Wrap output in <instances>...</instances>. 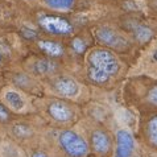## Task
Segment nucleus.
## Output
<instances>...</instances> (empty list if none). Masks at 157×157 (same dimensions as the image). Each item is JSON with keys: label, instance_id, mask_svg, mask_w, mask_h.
I'll return each mask as SVG.
<instances>
[{"label": "nucleus", "instance_id": "obj_1", "mask_svg": "<svg viewBox=\"0 0 157 157\" xmlns=\"http://www.w3.org/2000/svg\"><path fill=\"white\" fill-rule=\"evenodd\" d=\"M59 144L70 157H83L87 153V144L73 131H63L59 135Z\"/></svg>", "mask_w": 157, "mask_h": 157}, {"label": "nucleus", "instance_id": "obj_2", "mask_svg": "<svg viewBox=\"0 0 157 157\" xmlns=\"http://www.w3.org/2000/svg\"><path fill=\"white\" fill-rule=\"evenodd\" d=\"M89 63L91 67L99 69V70L106 71L107 74H115L117 71V61L115 58V56L108 50L104 49H98L91 52L90 57H89Z\"/></svg>", "mask_w": 157, "mask_h": 157}, {"label": "nucleus", "instance_id": "obj_3", "mask_svg": "<svg viewBox=\"0 0 157 157\" xmlns=\"http://www.w3.org/2000/svg\"><path fill=\"white\" fill-rule=\"evenodd\" d=\"M41 27L53 34H69L73 32V27L66 19L58 16H44L40 19Z\"/></svg>", "mask_w": 157, "mask_h": 157}, {"label": "nucleus", "instance_id": "obj_4", "mask_svg": "<svg viewBox=\"0 0 157 157\" xmlns=\"http://www.w3.org/2000/svg\"><path fill=\"white\" fill-rule=\"evenodd\" d=\"M116 139H117L116 157H131L135 147L132 135L125 129H120L116 135Z\"/></svg>", "mask_w": 157, "mask_h": 157}, {"label": "nucleus", "instance_id": "obj_5", "mask_svg": "<svg viewBox=\"0 0 157 157\" xmlns=\"http://www.w3.org/2000/svg\"><path fill=\"white\" fill-rule=\"evenodd\" d=\"M49 114L57 121H69L73 117V112L66 104L61 102H53L49 106Z\"/></svg>", "mask_w": 157, "mask_h": 157}, {"label": "nucleus", "instance_id": "obj_6", "mask_svg": "<svg viewBox=\"0 0 157 157\" xmlns=\"http://www.w3.org/2000/svg\"><path fill=\"white\" fill-rule=\"evenodd\" d=\"M54 89L57 90V93L63 95V97H74L78 93V85L75 81L70 79V78H59L56 81Z\"/></svg>", "mask_w": 157, "mask_h": 157}, {"label": "nucleus", "instance_id": "obj_7", "mask_svg": "<svg viewBox=\"0 0 157 157\" xmlns=\"http://www.w3.org/2000/svg\"><path fill=\"white\" fill-rule=\"evenodd\" d=\"M91 140H93V147L94 149L98 152V153H106L110 149V139L104 132L102 131H95L93 133V137H91Z\"/></svg>", "mask_w": 157, "mask_h": 157}, {"label": "nucleus", "instance_id": "obj_8", "mask_svg": "<svg viewBox=\"0 0 157 157\" xmlns=\"http://www.w3.org/2000/svg\"><path fill=\"white\" fill-rule=\"evenodd\" d=\"M98 38L106 45H117V42L121 41V38L110 28H100L97 33Z\"/></svg>", "mask_w": 157, "mask_h": 157}, {"label": "nucleus", "instance_id": "obj_9", "mask_svg": "<svg viewBox=\"0 0 157 157\" xmlns=\"http://www.w3.org/2000/svg\"><path fill=\"white\" fill-rule=\"evenodd\" d=\"M38 46H40L46 54L52 56V57H58V56L63 53L62 46L53 41H40L38 42Z\"/></svg>", "mask_w": 157, "mask_h": 157}, {"label": "nucleus", "instance_id": "obj_10", "mask_svg": "<svg viewBox=\"0 0 157 157\" xmlns=\"http://www.w3.org/2000/svg\"><path fill=\"white\" fill-rule=\"evenodd\" d=\"M6 102L11 108H13L16 111H20L24 108V99L20 97V94H17L16 91H8L6 94Z\"/></svg>", "mask_w": 157, "mask_h": 157}, {"label": "nucleus", "instance_id": "obj_11", "mask_svg": "<svg viewBox=\"0 0 157 157\" xmlns=\"http://www.w3.org/2000/svg\"><path fill=\"white\" fill-rule=\"evenodd\" d=\"M89 77L91 81L94 82H98V83H104V82L108 81V78L111 75L107 74L106 71L103 70H99V69H95V67H89Z\"/></svg>", "mask_w": 157, "mask_h": 157}, {"label": "nucleus", "instance_id": "obj_12", "mask_svg": "<svg viewBox=\"0 0 157 157\" xmlns=\"http://www.w3.org/2000/svg\"><path fill=\"white\" fill-rule=\"evenodd\" d=\"M46 4L52 8H56V10H69L74 0H45Z\"/></svg>", "mask_w": 157, "mask_h": 157}, {"label": "nucleus", "instance_id": "obj_13", "mask_svg": "<svg viewBox=\"0 0 157 157\" xmlns=\"http://www.w3.org/2000/svg\"><path fill=\"white\" fill-rule=\"evenodd\" d=\"M135 36L139 41H148L152 37V30L147 27H137L135 30Z\"/></svg>", "mask_w": 157, "mask_h": 157}, {"label": "nucleus", "instance_id": "obj_14", "mask_svg": "<svg viewBox=\"0 0 157 157\" xmlns=\"http://www.w3.org/2000/svg\"><path fill=\"white\" fill-rule=\"evenodd\" d=\"M148 135H149L151 141L157 145V116H155L153 119L149 121V125H148Z\"/></svg>", "mask_w": 157, "mask_h": 157}, {"label": "nucleus", "instance_id": "obj_15", "mask_svg": "<svg viewBox=\"0 0 157 157\" xmlns=\"http://www.w3.org/2000/svg\"><path fill=\"white\" fill-rule=\"evenodd\" d=\"M54 63L49 62V61H41V62L37 63V71L40 73H48V71H52L54 69L53 66Z\"/></svg>", "mask_w": 157, "mask_h": 157}, {"label": "nucleus", "instance_id": "obj_16", "mask_svg": "<svg viewBox=\"0 0 157 157\" xmlns=\"http://www.w3.org/2000/svg\"><path fill=\"white\" fill-rule=\"evenodd\" d=\"M71 46L77 53H83L85 49H86L85 42H83V40H81V38H74L73 42H71Z\"/></svg>", "mask_w": 157, "mask_h": 157}, {"label": "nucleus", "instance_id": "obj_17", "mask_svg": "<svg viewBox=\"0 0 157 157\" xmlns=\"http://www.w3.org/2000/svg\"><path fill=\"white\" fill-rule=\"evenodd\" d=\"M8 119V111L6 110V107H3L0 104V121H6Z\"/></svg>", "mask_w": 157, "mask_h": 157}, {"label": "nucleus", "instance_id": "obj_18", "mask_svg": "<svg viewBox=\"0 0 157 157\" xmlns=\"http://www.w3.org/2000/svg\"><path fill=\"white\" fill-rule=\"evenodd\" d=\"M23 34L25 37H28V38H34L37 36V33L34 32V30H29V29H25V28L23 29Z\"/></svg>", "mask_w": 157, "mask_h": 157}, {"label": "nucleus", "instance_id": "obj_19", "mask_svg": "<svg viewBox=\"0 0 157 157\" xmlns=\"http://www.w3.org/2000/svg\"><path fill=\"white\" fill-rule=\"evenodd\" d=\"M149 99H151V100H152V102H153V103H156V104H157V87H155V89L151 91Z\"/></svg>", "mask_w": 157, "mask_h": 157}, {"label": "nucleus", "instance_id": "obj_20", "mask_svg": "<svg viewBox=\"0 0 157 157\" xmlns=\"http://www.w3.org/2000/svg\"><path fill=\"white\" fill-rule=\"evenodd\" d=\"M32 157H48V155L44 153V152H41V151H37L32 155Z\"/></svg>", "mask_w": 157, "mask_h": 157}, {"label": "nucleus", "instance_id": "obj_21", "mask_svg": "<svg viewBox=\"0 0 157 157\" xmlns=\"http://www.w3.org/2000/svg\"><path fill=\"white\" fill-rule=\"evenodd\" d=\"M155 58H156V59H157V50H156V52H155Z\"/></svg>", "mask_w": 157, "mask_h": 157}]
</instances>
